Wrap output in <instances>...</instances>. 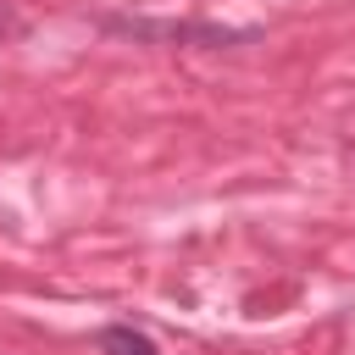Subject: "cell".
I'll return each mask as SVG.
<instances>
[{
  "label": "cell",
  "instance_id": "obj_1",
  "mask_svg": "<svg viewBox=\"0 0 355 355\" xmlns=\"http://www.w3.org/2000/svg\"><path fill=\"white\" fill-rule=\"evenodd\" d=\"M105 33L122 39H144V44H205V50H233V44H255L261 28H216V22H150V17H105Z\"/></svg>",
  "mask_w": 355,
  "mask_h": 355
},
{
  "label": "cell",
  "instance_id": "obj_2",
  "mask_svg": "<svg viewBox=\"0 0 355 355\" xmlns=\"http://www.w3.org/2000/svg\"><path fill=\"white\" fill-rule=\"evenodd\" d=\"M100 355H161V349H155L150 333H139L128 322H111V327H100Z\"/></svg>",
  "mask_w": 355,
  "mask_h": 355
}]
</instances>
